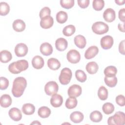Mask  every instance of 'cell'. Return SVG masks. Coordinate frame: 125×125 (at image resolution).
<instances>
[{"instance_id": "6da1fadb", "label": "cell", "mask_w": 125, "mask_h": 125, "mask_svg": "<svg viewBox=\"0 0 125 125\" xmlns=\"http://www.w3.org/2000/svg\"><path fill=\"white\" fill-rule=\"evenodd\" d=\"M27 86L26 80L22 77H17L13 81L12 88L13 95L17 98L21 96Z\"/></svg>"}, {"instance_id": "7a4b0ae2", "label": "cell", "mask_w": 125, "mask_h": 125, "mask_svg": "<svg viewBox=\"0 0 125 125\" xmlns=\"http://www.w3.org/2000/svg\"><path fill=\"white\" fill-rule=\"evenodd\" d=\"M29 66L28 62L25 60H20L14 62L8 66V70L12 74H19L26 70Z\"/></svg>"}, {"instance_id": "3957f363", "label": "cell", "mask_w": 125, "mask_h": 125, "mask_svg": "<svg viewBox=\"0 0 125 125\" xmlns=\"http://www.w3.org/2000/svg\"><path fill=\"white\" fill-rule=\"evenodd\" d=\"M109 125H124L125 124V113L122 111L116 112L113 116H110L107 120Z\"/></svg>"}, {"instance_id": "277c9868", "label": "cell", "mask_w": 125, "mask_h": 125, "mask_svg": "<svg viewBox=\"0 0 125 125\" xmlns=\"http://www.w3.org/2000/svg\"><path fill=\"white\" fill-rule=\"evenodd\" d=\"M92 30L96 34L102 35L108 32L109 27L107 24L103 21H97L92 24Z\"/></svg>"}, {"instance_id": "5b68a950", "label": "cell", "mask_w": 125, "mask_h": 125, "mask_svg": "<svg viewBox=\"0 0 125 125\" xmlns=\"http://www.w3.org/2000/svg\"><path fill=\"white\" fill-rule=\"evenodd\" d=\"M72 73L71 70L67 67L63 68L59 76V81L60 83L63 85L68 84L71 79Z\"/></svg>"}, {"instance_id": "8992f818", "label": "cell", "mask_w": 125, "mask_h": 125, "mask_svg": "<svg viewBox=\"0 0 125 125\" xmlns=\"http://www.w3.org/2000/svg\"><path fill=\"white\" fill-rule=\"evenodd\" d=\"M59 90V86L55 81H49L44 86L45 93L49 96L53 95L57 93Z\"/></svg>"}, {"instance_id": "52a82bcc", "label": "cell", "mask_w": 125, "mask_h": 125, "mask_svg": "<svg viewBox=\"0 0 125 125\" xmlns=\"http://www.w3.org/2000/svg\"><path fill=\"white\" fill-rule=\"evenodd\" d=\"M68 61L71 63H77L81 59V55L78 51L75 49L69 50L66 55Z\"/></svg>"}, {"instance_id": "ba28073f", "label": "cell", "mask_w": 125, "mask_h": 125, "mask_svg": "<svg viewBox=\"0 0 125 125\" xmlns=\"http://www.w3.org/2000/svg\"><path fill=\"white\" fill-rule=\"evenodd\" d=\"M28 50V47L23 43H20L17 44L14 49L16 55L19 57L25 56L27 54Z\"/></svg>"}, {"instance_id": "9c48e42d", "label": "cell", "mask_w": 125, "mask_h": 125, "mask_svg": "<svg viewBox=\"0 0 125 125\" xmlns=\"http://www.w3.org/2000/svg\"><path fill=\"white\" fill-rule=\"evenodd\" d=\"M114 43V40L112 37L109 35L104 36L101 39L100 43L101 47L104 49H109L111 48Z\"/></svg>"}, {"instance_id": "30bf717a", "label": "cell", "mask_w": 125, "mask_h": 125, "mask_svg": "<svg viewBox=\"0 0 125 125\" xmlns=\"http://www.w3.org/2000/svg\"><path fill=\"white\" fill-rule=\"evenodd\" d=\"M82 92V89L81 86L78 84H73L69 87L67 93L69 97H77L81 95Z\"/></svg>"}, {"instance_id": "8fae6325", "label": "cell", "mask_w": 125, "mask_h": 125, "mask_svg": "<svg viewBox=\"0 0 125 125\" xmlns=\"http://www.w3.org/2000/svg\"><path fill=\"white\" fill-rule=\"evenodd\" d=\"M8 115L12 120L16 122L20 121L22 118V114L21 110L16 107L11 108L9 110Z\"/></svg>"}, {"instance_id": "7c38bea8", "label": "cell", "mask_w": 125, "mask_h": 125, "mask_svg": "<svg viewBox=\"0 0 125 125\" xmlns=\"http://www.w3.org/2000/svg\"><path fill=\"white\" fill-rule=\"evenodd\" d=\"M103 18L104 20L108 22H112L116 18L115 11L113 9L110 8L106 9L104 12Z\"/></svg>"}, {"instance_id": "4fadbf2b", "label": "cell", "mask_w": 125, "mask_h": 125, "mask_svg": "<svg viewBox=\"0 0 125 125\" xmlns=\"http://www.w3.org/2000/svg\"><path fill=\"white\" fill-rule=\"evenodd\" d=\"M99 52V48L97 46L93 45L88 47L84 53V57L86 59L89 60L95 57Z\"/></svg>"}, {"instance_id": "5bb4252c", "label": "cell", "mask_w": 125, "mask_h": 125, "mask_svg": "<svg viewBox=\"0 0 125 125\" xmlns=\"http://www.w3.org/2000/svg\"><path fill=\"white\" fill-rule=\"evenodd\" d=\"M54 23L53 18L50 16H46L41 19L40 21V25L43 29H49L51 28Z\"/></svg>"}, {"instance_id": "9a60e30c", "label": "cell", "mask_w": 125, "mask_h": 125, "mask_svg": "<svg viewBox=\"0 0 125 125\" xmlns=\"http://www.w3.org/2000/svg\"><path fill=\"white\" fill-rule=\"evenodd\" d=\"M63 103V99L61 95L55 94L52 95L50 99V104L54 107H59L62 105Z\"/></svg>"}, {"instance_id": "2e32d148", "label": "cell", "mask_w": 125, "mask_h": 125, "mask_svg": "<svg viewBox=\"0 0 125 125\" xmlns=\"http://www.w3.org/2000/svg\"><path fill=\"white\" fill-rule=\"evenodd\" d=\"M41 53L44 56H49L53 52L52 46L48 42L42 43L40 47Z\"/></svg>"}, {"instance_id": "e0dca14e", "label": "cell", "mask_w": 125, "mask_h": 125, "mask_svg": "<svg viewBox=\"0 0 125 125\" xmlns=\"http://www.w3.org/2000/svg\"><path fill=\"white\" fill-rule=\"evenodd\" d=\"M32 64L33 67L35 69H41L43 67L44 64L43 59L40 56H35L32 59Z\"/></svg>"}, {"instance_id": "ac0fdd59", "label": "cell", "mask_w": 125, "mask_h": 125, "mask_svg": "<svg viewBox=\"0 0 125 125\" xmlns=\"http://www.w3.org/2000/svg\"><path fill=\"white\" fill-rule=\"evenodd\" d=\"M68 45V42L66 39L63 38H60L57 39L55 42V47L59 51L65 50Z\"/></svg>"}, {"instance_id": "d6986e66", "label": "cell", "mask_w": 125, "mask_h": 125, "mask_svg": "<svg viewBox=\"0 0 125 125\" xmlns=\"http://www.w3.org/2000/svg\"><path fill=\"white\" fill-rule=\"evenodd\" d=\"M12 26L13 29L18 32H21L24 30L25 29L26 25L23 21L21 19H17L14 21Z\"/></svg>"}, {"instance_id": "ffe728a7", "label": "cell", "mask_w": 125, "mask_h": 125, "mask_svg": "<svg viewBox=\"0 0 125 125\" xmlns=\"http://www.w3.org/2000/svg\"><path fill=\"white\" fill-rule=\"evenodd\" d=\"M75 44L79 48H84L86 44V41L85 37L81 35H78L75 37L74 39Z\"/></svg>"}, {"instance_id": "44dd1931", "label": "cell", "mask_w": 125, "mask_h": 125, "mask_svg": "<svg viewBox=\"0 0 125 125\" xmlns=\"http://www.w3.org/2000/svg\"><path fill=\"white\" fill-rule=\"evenodd\" d=\"M84 116L83 114L80 111L73 112L70 115L71 121L74 123H80L83 120Z\"/></svg>"}, {"instance_id": "7402d4cb", "label": "cell", "mask_w": 125, "mask_h": 125, "mask_svg": "<svg viewBox=\"0 0 125 125\" xmlns=\"http://www.w3.org/2000/svg\"><path fill=\"white\" fill-rule=\"evenodd\" d=\"M12 102V98L8 94H3L0 97V104L2 107L6 108L10 106Z\"/></svg>"}, {"instance_id": "603a6c76", "label": "cell", "mask_w": 125, "mask_h": 125, "mask_svg": "<svg viewBox=\"0 0 125 125\" xmlns=\"http://www.w3.org/2000/svg\"><path fill=\"white\" fill-rule=\"evenodd\" d=\"M47 65L50 69L56 70L61 67V63L57 59L51 58L48 60Z\"/></svg>"}, {"instance_id": "cb8c5ba5", "label": "cell", "mask_w": 125, "mask_h": 125, "mask_svg": "<svg viewBox=\"0 0 125 125\" xmlns=\"http://www.w3.org/2000/svg\"><path fill=\"white\" fill-rule=\"evenodd\" d=\"M22 112L27 115H30L33 114L35 111V106L30 103H26L24 104L22 107Z\"/></svg>"}, {"instance_id": "d4e9b609", "label": "cell", "mask_w": 125, "mask_h": 125, "mask_svg": "<svg viewBox=\"0 0 125 125\" xmlns=\"http://www.w3.org/2000/svg\"><path fill=\"white\" fill-rule=\"evenodd\" d=\"M85 68L89 74H94L98 71L99 66L96 62H90L86 64Z\"/></svg>"}, {"instance_id": "484cf974", "label": "cell", "mask_w": 125, "mask_h": 125, "mask_svg": "<svg viewBox=\"0 0 125 125\" xmlns=\"http://www.w3.org/2000/svg\"><path fill=\"white\" fill-rule=\"evenodd\" d=\"M0 61L3 63H7L9 62L12 58V56L10 52L6 50L1 51L0 53Z\"/></svg>"}, {"instance_id": "4316f807", "label": "cell", "mask_w": 125, "mask_h": 125, "mask_svg": "<svg viewBox=\"0 0 125 125\" xmlns=\"http://www.w3.org/2000/svg\"><path fill=\"white\" fill-rule=\"evenodd\" d=\"M38 114L40 117L42 118H46L51 114V110L47 106H41L38 109Z\"/></svg>"}, {"instance_id": "83f0119b", "label": "cell", "mask_w": 125, "mask_h": 125, "mask_svg": "<svg viewBox=\"0 0 125 125\" xmlns=\"http://www.w3.org/2000/svg\"><path fill=\"white\" fill-rule=\"evenodd\" d=\"M104 74L105 76L108 77H112L116 76L117 73V69L114 66L110 65L107 66L104 70Z\"/></svg>"}, {"instance_id": "f1b7e54d", "label": "cell", "mask_w": 125, "mask_h": 125, "mask_svg": "<svg viewBox=\"0 0 125 125\" xmlns=\"http://www.w3.org/2000/svg\"><path fill=\"white\" fill-rule=\"evenodd\" d=\"M89 117L90 120L93 122L98 123L102 121L103 119V115L99 111L95 110L90 113Z\"/></svg>"}, {"instance_id": "f546056e", "label": "cell", "mask_w": 125, "mask_h": 125, "mask_svg": "<svg viewBox=\"0 0 125 125\" xmlns=\"http://www.w3.org/2000/svg\"><path fill=\"white\" fill-rule=\"evenodd\" d=\"M67 18V14L64 11H60L56 14V20L59 23H64L66 21Z\"/></svg>"}, {"instance_id": "4dcf8cb0", "label": "cell", "mask_w": 125, "mask_h": 125, "mask_svg": "<svg viewBox=\"0 0 125 125\" xmlns=\"http://www.w3.org/2000/svg\"><path fill=\"white\" fill-rule=\"evenodd\" d=\"M78 101L76 97H69L65 102V106L68 109H73L76 107Z\"/></svg>"}, {"instance_id": "1f68e13d", "label": "cell", "mask_w": 125, "mask_h": 125, "mask_svg": "<svg viewBox=\"0 0 125 125\" xmlns=\"http://www.w3.org/2000/svg\"><path fill=\"white\" fill-rule=\"evenodd\" d=\"M104 81L107 86L110 87H115L117 84L118 80L116 76L112 77H108L105 76L104 78Z\"/></svg>"}, {"instance_id": "d6a6232c", "label": "cell", "mask_w": 125, "mask_h": 125, "mask_svg": "<svg viewBox=\"0 0 125 125\" xmlns=\"http://www.w3.org/2000/svg\"><path fill=\"white\" fill-rule=\"evenodd\" d=\"M98 96L99 99L102 101L106 100L108 97L107 89L104 86L100 87L98 91Z\"/></svg>"}, {"instance_id": "836d02e7", "label": "cell", "mask_w": 125, "mask_h": 125, "mask_svg": "<svg viewBox=\"0 0 125 125\" xmlns=\"http://www.w3.org/2000/svg\"><path fill=\"white\" fill-rule=\"evenodd\" d=\"M103 112L106 115H109L113 112L114 111V106L110 103H105L102 106Z\"/></svg>"}, {"instance_id": "e575fe53", "label": "cell", "mask_w": 125, "mask_h": 125, "mask_svg": "<svg viewBox=\"0 0 125 125\" xmlns=\"http://www.w3.org/2000/svg\"><path fill=\"white\" fill-rule=\"evenodd\" d=\"M76 28L73 25H68L64 27L62 30L63 34L67 37L72 36L75 32Z\"/></svg>"}, {"instance_id": "d590c367", "label": "cell", "mask_w": 125, "mask_h": 125, "mask_svg": "<svg viewBox=\"0 0 125 125\" xmlns=\"http://www.w3.org/2000/svg\"><path fill=\"white\" fill-rule=\"evenodd\" d=\"M75 77L76 79L80 82L83 83L87 79V76L85 72L82 70H77L75 72Z\"/></svg>"}, {"instance_id": "8d00e7d4", "label": "cell", "mask_w": 125, "mask_h": 125, "mask_svg": "<svg viewBox=\"0 0 125 125\" xmlns=\"http://www.w3.org/2000/svg\"><path fill=\"white\" fill-rule=\"evenodd\" d=\"M10 11V6L6 2H1L0 3V14L1 16L7 15Z\"/></svg>"}, {"instance_id": "74e56055", "label": "cell", "mask_w": 125, "mask_h": 125, "mask_svg": "<svg viewBox=\"0 0 125 125\" xmlns=\"http://www.w3.org/2000/svg\"><path fill=\"white\" fill-rule=\"evenodd\" d=\"M92 6L95 10L101 11L104 6V1L103 0H94L92 2Z\"/></svg>"}, {"instance_id": "f35d334b", "label": "cell", "mask_w": 125, "mask_h": 125, "mask_svg": "<svg viewBox=\"0 0 125 125\" xmlns=\"http://www.w3.org/2000/svg\"><path fill=\"white\" fill-rule=\"evenodd\" d=\"M60 4L61 6L65 9L71 8L74 5V0H61Z\"/></svg>"}, {"instance_id": "ab89813d", "label": "cell", "mask_w": 125, "mask_h": 125, "mask_svg": "<svg viewBox=\"0 0 125 125\" xmlns=\"http://www.w3.org/2000/svg\"><path fill=\"white\" fill-rule=\"evenodd\" d=\"M50 14H51V10L50 8L48 7H44L41 10L40 12L39 16L41 19H42L46 16H50Z\"/></svg>"}, {"instance_id": "60d3db41", "label": "cell", "mask_w": 125, "mask_h": 125, "mask_svg": "<svg viewBox=\"0 0 125 125\" xmlns=\"http://www.w3.org/2000/svg\"><path fill=\"white\" fill-rule=\"evenodd\" d=\"M0 88L1 90L6 89L9 85V81L8 80L4 77H1L0 78Z\"/></svg>"}, {"instance_id": "b9f144b4", "label": "cell", "mask_w": 125, "mask_h": 125, "mask_svg": "<svg viewBox=\"0 0 125 125\" xmlns=\"http://www.w3.org/2000/svg\"><path fill=\"white\" fill-rule=\"evenodd\" d=\"M116 102L117 104L121 106H124L125 104V96L123 95H119L116 97Z\"/></svg>"}, {"instance_id": "7bdbcfd3", "label": "cell", "mask_w": 125, "mask_h": 125, "mask_svg": "<svg viewBox=\"0 0 125 125\" xmlns=\"http://www.w3.org/2000/svg\"><path fill=\"white\" fill-rule=\"evenodd\" d=\"M78 5L82 8L84 9L87 7L89 4V0H78L77 1Z\"/></svg>"}, {"instance_id": "ee69618b", "label": "cell", "mask_w": 125, "mask_h": 125, "mask_svg": "<svg viewBox=\"0 0 125 125\" xmlns=\"http://www.w3.org/2000/svg\"><path fill=\"white\" fill-rule=\"evenodd\" d=\"M125 9L124 8L120 9L119 11V18L120 20L123 22L125 21Z\"/></svg>"}, {"instance_id": "f6af8a7d", "label": "cell", "mask_w": 125, "mask_h": 125, "mask_svg": "<svg viewBox=\"0 0 125 125\" xmlns=\"http://www.w3.org/2000/svg\"><path fill=\"white\" fill-rule=\"evenodd\" d=\"M119 52L122 55H125V40L122 41L119 45Z\"/></svg>"}, {"instance_id": "bcb514c9", "label": "cell", "mask_w": 125, "mask_h": 125, "mask_svg": "<svg viewBox=\"0 0 125 125\" xmlns=\"http://www.w3.org/2000/svg\"><path fill=\"white\" fill-rule=\"evenodd\" d=\"M124 25H125V22H123L122 23H119L118 25V29L121 31V32H125V27H124Z\"/></svg>"}, {"instance_id": "7dc6e473", "label": "cell", "mask_w": 125, "mask_h": 125, "mask_svg": "<svg viewBox=\"0 0 125 125\" xmlns=\"http://www.w3.org/2000/svg\"><path fill=\"white\" fill-rule=\"evenodd\" d=\"M115 2L117 3V4L119 5H124L125 2V0H116Z\"/></svg>"}, {"instance_id": "c3c4849f", "label": "cell", "mask_w": 125, "mask_h": 125, "mask_svg": "<svg viewBox=\"0 0 125 125\" xmlns=\"http://www.w3.org/2000/svg\"><path fill=\"white\" fill-rule=\"evenodd\" d=\"M31 125H41V123L38 121H34L31 123Z\"/></svg>"}]
</instances>
